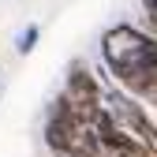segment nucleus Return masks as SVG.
<instances>
[{
  "instance_id": "nucleus-7",
  "label": "nucleus",
  "mask_w": 157,
  "mask_h": 157,
  "mask_svg": "<svg viewBox=\"0 0 157 157\" xmlns=\"http://www.w3.org/2000/svg\"><path fill=\"white\" fill-rule=\"evenodd\" d=\"M142 8H146V23H150V30L157 37V0H142Z\"/></svg>"
},
{
  "instance_id": "nucleus-6",
  "label": "nucleus",
  "mask_w": 157,
  "mask_h": 157,
  "mask_svg": "<svg viewBox=\"0 0 157 157\" xmlns=\"http://www.w3.org/2000/svg\"><path fill=\"white\" fill-rule=\"evenodd\" d=\"M37 37H41V30H37L34 23H30L26 30H19V37H15V52H30V49L37 45Z\"/></svg>"
},
{
  "instance_id": "nucleus-1",
  "label": "nucleus",
  "mask_w": 157,
  "mask_h": 157,
  "mask_svg": "<svg viewBox=\"0 0 157 157\" xmlns=\"http://www.w3.org/2000/svg\"><path fill=\"white\" fill-rule=\"evenodd\" d=\"M101 56L109 71L116 75V82H127V78L142 75L146 67L157 64V37L135 26H112L101 37Z\"/></svg>"
},
{
  "instance_id": "nucleus-2",
  "label": "nucleus",
  "mask_w": 157,
  "mask_h": 157,
  "mask_svg": "<svg viewBox=\"0 0 157 157\" xmlns=\"http://www.w3.org/2000/svg\"><path fill=\"white\" fill-rule=\"evenodd\" d=\"M49 146L64 157H97L101 150V135L90 120H82L71 109H56V116L49 120Z\"/></svg>"
},
{
  "instance_id": "nucleus-3",
  "label": "nucleus",
  "mask_w": 157,
  "mask_h": 157,
  "mask_svg": "<svg viewBox=\"0 0 157 157\" xmlns=\"http://www.w3.org/2000/svg\"><path fill=\"white\" fill-rule=\"evenodd\" d=\"M105 97H101V90H97V82H94V75L82 67V64H71V75H67V86H64V94H60V105L64 109H71V112H78L82 120H97L101 116V105Z\"/></svg>"
},
{
  "instance_id": "nucleus-5",
  "label": "nucleus",
  "mask_w": 157,
  "mask_h": 157,
  "mask_svg": "<svg viewBox=\"0 0 157 157\" xmlns=\"http://www.w3.org/2000/svg\"><path fill=\"white\" fill-rule=\"evenodd\" d=\"M94 127H97V135H101V146H109L116 157H153V150H150L142 139H135V135L120 131V124L112 120L109 109H101V116L94 120Z\"/></svg>"
},
{
  "instance_id": "nucleus-4",
  "label": "nucleus",
  "mask_w": 157,
  "mask_h": 157,
  "mask_svg": "<svg viewBox=\"0 0 157 157\" xmlns=\"http://www.w3.org/2000/svg\"><path fill=\"white\" fill-rule=\"evenodd\" d=\"M105 109L112 112V120H116V124H127V127L135 131V139H142V142L157 153V127L150 124V116H146L139 105H135L131 97H124V94L109 90V94H105Z\"/></svg>"
}]
</instances>
